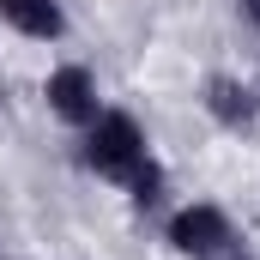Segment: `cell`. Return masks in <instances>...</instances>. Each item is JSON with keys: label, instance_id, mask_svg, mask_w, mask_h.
<instances>
[{"label": "cell", "instance_id": "cell-2", "mask_svg": "<svg viewBox=\"0 0 260 260\" xmlns=\"http://www.w3.org/2000/svg\"><path fill=\"white\" fill-rule=\"evenodd\" d=\"M170 242H176V254L212 260V254H224V248L236 242V230H230V218H224L218 206H188V212L170 218Z\"/></svg>", "mask_w": 260, "mask_h": 260}, {"label": "cell", "instance_id": "cell-3", "mask_svg": "<svg viewBox=\"0 0 260 260\" xmlns=\"http://www.w3.org/2000/svg\"><path fill=\"white\" fill-rule=\"evenodd\" d=\"M49 109H55L61 121H73V127H91V121H97V85H91L85 67L49 73Z\"/></svg>", "mask_w": 260, "mask_h": 260}, {"label": "cell", "instance_id": "cell-5", "mask_svg": "<svg viewBox=\"0 0 260 260\" xmlns=\"http://www.w3.org/2000/svg\"><path fill=\"white\" fill-rule=\"evenodd\" d=\"M0 18H6L12 30H24V37H43V43H55L67 30L61 0H0Z\"/></svg>", "mask_w": 260, "mask_h": 260}, {"label": "cell", "instance_id": "cell-7", "mask_svg": "<svg viewBox=\"0 0 260 260\" xmlns=\"http://www.w3.org/2000/svg\"><path fill=\"white\" fill-rule=\"evenodd\" d=\"M242 18H248V24H260V0H242Z\"/></svg>", "mask_w": 260, "mask_h": 260}, {"label": "cell", "instance_id": "cell-1", "mask_svg": "<svg viewBox=\"0 0 260 260\" xmlns=\"http://www.w3.org/2000/svg\"><path fill=\"white\" fill-rule=\"evenodd\" d=\"M85 164H91L97 176H109V182H133V176L151 164L139 121H133V115H121V109L97 115V121H91V133H85Z\"/></svg>", "mask_w": 260, "mask_h": 260}, {"label": "cell", "instance_id": "cell-4", "mask_svg": "<svg viewBox=\"0 0 260 260\" xmlns=\"http://www.w3.org/2000/svg\"><path fill=\"white\" fill-rule=\"evenodd\" d=\"M206 109H212V121H224V127H248V121L260 115V97L242 85V79L218 73V79H206Z\"/></svg>", "mask_w": 260, "mask_h": 260}, {"label": "cell", "instance_id": "cell-6", "mask_svg": "<svg viewBox=\"0 0 260 260\" xmlns=\"http://www.w3.org/2000/svg\"><path fill=\"white\" fill-rule=\"evenodd\" d=\"M127 188H133V206H139V212H151V206H157V194H164V170H157V164H145Z\"/></svg>", "mask_w": 260, "mask_h": 260}]
</instances>
